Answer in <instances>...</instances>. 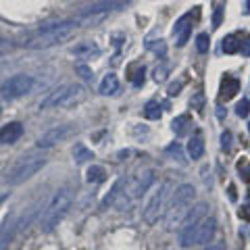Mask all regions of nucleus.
I'll use <instances>...</instances> for the list:
<instances>
[{"mask_svg": "<svg viewBox=\"0 0 250 250\" xmlns=\"http://www.w3.org/2000/svg\"><path fill=\"white\" fill-rule=\"evenodd\" d=\"M21 136H23V125L19 121H13L0 127V144H15Z\"/></svg>", "mask_w": 250, "mask_h": 250, "instance_id": "9d476101", "label": "nucleus"}, {"mask_svg": "<svg viewBox=\"0 0 250 250\" xmlns=\"http://www.w3.org/2000/svg\"><path fill=\"white\" fill-rule=\"evenodd\" d=\"M236 113H238V117H242V119H246V117L250 115V100L248 98L240 100L238 106H236Z\"/></svg>", "mask_w": 250, "mask_h": 250, "instance_id": "5701e85b", "label": "nucleus"}, {"mask_svg": "<svg viewBox=\"0 0 250 250\" xmlns=\"http://www.w3.org/2000/svg\"><path fill=\"white\" fill-rule=\"evenodd\" d=\"M73 159H75V163H85V161L94 159V152L90 150V148H85L83 144H75V148H73Z\"/></svg>", "mask_w": 250, "mask_h": 250, "instance_id": "6ab92c4d", "label": "nucleus"}, {"mask_svg": "<svg viewBox=\"0 0 250 250\" xmlns=\"http://www.w3.org/2000/svg\"><path fill=\"white\" fill-rule=\"evenodd\" d=\"M154 182V175H152V171H146L144 177L140 179V182L134 186V196H142V194L150 188V184Z\"/></svg>", "mask_w": 250, "mask_h": 250, "instance_id": "a211bd4d", "label": "nucleus"}, {"mask_svg": "<svg viewBox=\"0 0 250 250\" xmlns=\"http://www.w3.org/2000/svg\"><path fill=\"white\" fill-rule=\"evenodd\" d=\"M240 90V82L236 80V77H231V75H225V80L221 83V96L225 100H229L236 96V92Z\"/></svg>", "mask_w": 250, "mask_h": 250, "instance_id": "4468645a", "label": "nucleus"}, {"mask_svg": "<svg viewBox=\"0 0 250 250\" xmlns=\"http://www.w3.org/2000/svg\"><path fill=\"white\" fill-rule=\"evenodd\" d=\"M44 165H46V159L42 154H27V156H23L17 165L11 169L9 177H6V184H9V186H19L23 182H27V179L34 177Z\"/></svg>", "mask_w": 250, "mask_h": 250, "instance_id": "39448f33", "label": "nucleus"}, {"mask_svg": "<svg viewBox=\"0 0 250 250\" xmlns=\"http://www.w3.org/2000/svg\"><path fill=\"white\" fill-rule=\"evenodd\" d=\"M221 148L223 150H229L231 148V131H223L221 134Z\"/></svg>", "mask_w": 250, "mask_h": 250, "instance_id": "cd10ccee", "label": "nucleus"}, {"mask_svg": "<svg viewBox=\"0 0 250 250\" xmlns=\"http://www.w3.org/2000/svg\"><path fill=\"white\" fill-rule=\"evenodd\" d=\"M167 152H169V154H175L179 161L186 163V161H184V156H182V148H179V144H177V142H175V144H171V146H167Z\"/></svg>", "mask_w": 250, "mask_h": 250, "instance_id": "c85d7f7f", "label": "nucleus"}, {"mask_svg": "<svg viewBox=\"0 0 250 250\" xmlns=\"http://www.w3.org/2000/svg\"><path fill=\"white\" fill-rule=\"evenodd\" d=\"M71 125H57V127L48 129L44 136H40V140H38V148H52L54 144L62 142L69 134H71Z\"/></svg>", "mask_w": 250, "mask_h": 250, "instance_id": "1a4fd4ad", "label": "nucleus"}, {"mask_svg": "<svg viewBox=\"0 0 250 250\" xmlns=\"http://www.w3.org/2000/svg\"><path fill=\"white\" fill-rule=\"evenodd\" d=\"M208 34H198V38H196V50L200 52V54H205V52H208Z\"/></svg>", "mask_w": 250, "mask_h": 250, "instance_id": "393cba45", "label": "nucleus"}, {"mask_svg": "<svg viewBox=\"0 0 250 250\" xmlns=\"http://www.w3.org/2000/svg\"><path fill=\"white\" fill-rule=\"evenodd\" d=\"M246 6H248V13H250V2H246Z\"/></svg>", "mask_w": 250, "mask_h": 250, "instance_id": "473e14b6", "label": "nucleus"}, {"mask_svg": "<svg viewBox=\"0 0 250 250\" xmlns=\"http://www.w3.org/2000/svg\"><path fill=\"white\" fill-rule=\"evenodd\" d=\"M36 85V80L31 75H25V73H19V75H13L9 80H4L2 85H0V94H2L4 100H15V98H21L29 94L34 90Z\"/></svg>", "mask_w": 250, "mask_h": 250, "instance_id": "423d86ee", "label": "nucleus"}, {"mask_svg": "<svg viewBox=\"0 0 250 250\" xmlns=\"http://www.w3.org/2000/svg\"><path fill=\"white\" fill-rule=\"evenodd\" d=\"M179 88H182V83H173V85H169V96H177V94H179Z\"/></svg>", "mask_w": 250, "mask_h": 250, "instance_id": "7c9ffc66", "label": "nucleus"}, {"mask_svg": "<svg viewBox=\"0 0 250 250\" xmlns=\"http://www.w3.org/2000/svg\"><path fill=\"white\" fill-rule=\"evenodd\" d=\"M119 190H121V182H117V184L113 186L111 194H108V196L103 200V208H106V207H111V205H113V202H115V198L119 196Z\"/></svg>", "mask_w": 250, "mask_h": 250, "instance_id": "b1692460", "label": "nucleus"}, {"mask_svg": "<svg viewBox=\"0 0 250 250\" xmlns=\"http://www.w3.org/2000/svg\"><path fill=\"white\" fill-rule=\"evenodd\" d=\"M188 154L192 156V161H198L202 154H205V142H202L200 134H194L188 142Z\"/></svg>", "mask_w": 250, "mask_h": 250, "instance_id": "ddd939ff", "label": "nucleus"}, {"mask_svg": "<svg viewBox=\"0 0 250 250\" xmlns=\"http://www.w3.org/2000/svg\"><path fill=\"white\" fill-rule=\"evenodd\" d=\"M190 31H192V15L188 13V15H184V17L175 23V27H173V34L177 36V46H179V48L186 46L188 38H190Z\"/></svg>", "mask_w": 250, "mask_h": 250, "instance_id": "9b49d317", "label": "nucleus"}, {"mask_svg": "<svg viewBox=\"0 0 250 250\" xmlns=\"http://www.w3.org/2000/svg\"><path fill=\"white\" fill-rule=\"evenodd\" d=\"M207 208H208V207L205 205V202H200V205H196L194 208L188 210L186 217H184V221L179 223V225H182V229H184V228H194V225H198L202 219L207 217Z\"/></svg>", "mask_w": 250, "mask_h": 250, "instance_id": "f8f14e48", "label": "nucleus"}, {"mask_svg": "<svg viewBox=\"0 0 250 250\" xmlns=\"http://www.w3.org/2000/svg\"><path fill=\"white\" fill-rule=\"evenodd\" d=\"M144 117H146V119H161V106H159V103L150 100V103L146 104V108H144Z\"/></svg>", "mask_w": 250, "mask_h": 250, "instance_id": "412c9836", "label": "nucleus"}, {"mask_svg": "<svg viewBox=\"0 0 250 250\" xmlns=\"http://www.w3.org/2000/svg\"><path fill=\"white\" fill-rule=\"evenodd\" d=\"M77 23L75 21H59V23H46L40 29L36 31L34 36L29 38L27 42H23L27 48L40 50V48H50V46L59 44L62 40H67L69 36L75 31Z\"/></svg>", "mask_w": 250, "mask_h": 250, "instance_id": "f257e3e1", "label": "nucleus"}, {"mask_svg": "<svg viewBox=\"0 0 250 250\" xmlns=\"http://www.w3.org/2000/svg\"><path fill=\"white\" fill-rule=\"evenodd\" d=\"M188 121H190V117H188V115H179L177 119H173L171 127H173V131H175L177 136H182L184 131H186V123H188Z\"/></svg>", "mask_w": 250, "mask_h": 250, "instance_id": "4be33fe9", "label": "nucleus"}, {"mask_svg": "<svg viewBox=\"0 0 250 250\" xmlns=\"http://www.w3.org/2000/svg\"><path fill=\"white\" fill-rule=\"evenodd\" d=\"M169 190H171V182H163L159 190L152 194V198L148 200V205L144 208V221L146 223H156V219H159L163 207H165V200L169 196Z\"/></svg>", "mask_w": 250, "mask_h": 250, "instance_id": "0eeeda50", "label": "nucleus"}, {"mask_svg": "<svg viewBox=\"0 0 250 250\" xmlns=\"http://www.w3.org/2000/svg\"><path fill=\"white\" fill-rule=\"evenodd\" d=\"M117 6H123V2H96V4H90L88 9H85V13H88V15H94V13L104 15V13H108V11L117 9Z\"/></svg>", "mask_w": 250, "mask_h": 250, "instance_id": "f3484780", "label": "nucleus"}, {"mask_svg": "<svg viewBox=\"0 0 250 250\" xmlns=\"http://www.w3.org/2000/svg\"><path fill=\"white\" fill-rule=\"evenodd\" d=\"M4 198H6V196H0V202H2V200H4Z\"/></svg>", "mask_w": 250, "mask_h": 250, "instance_id": "72a5a7b5", "label": "nucleus"}, {"mask_svg": "<svg viewBox=\"0 0 250 250\" xmlns=\"http://www.w3.org/2000/svg\"><path fill=\"white\" fill-rule=\"evenodd\" d=\"M80 94V88L77 85H71V83H65V85H59L57 90H52L48 96H46L42 103H40V108H52V106H65L69 104L71 100Z\"/></svg>", "mask_w": 250, "mask_h": 250, "instance_id": "6e6552de", "label": "nucleus"}, {"mask_svg": "<svg viewBox=\"0 0 250 250\" xmlns=\"http://www.w3.org/2000/svg\"><path fill=\"white\" fill-rule=\"evenodd\" d=\"M221 13H223V9H221V6H219V9L215 11V17H213V25H215V27L221 25Z\"/></svg>", "mask_w": 250, "mask_h": 250, "instance_id": "c756f323", "label": "nucleus"}, {"mask_svg": "<svg viewBox=\"0 0 250 250\" xmlns=\"http://www.w3.org/2000/svg\"><path fill=\"white\" fill-rule=\"evenodd\" d=\"M75 71L80 73V75L83 77V80H92V77H94L92 69H90L88 65H83V62H77V65H75Z\"/></svg>", "mask_w": 250, "mask_h": 250, "instance_id": "a878e982", "label": "nucleus"}, {"mask_svg": "<svg viewBox=\"0 0 250 250\" xmlns=\"http://www.w3.org/2000/svg\"><path fill=\"white\" fill-rule=\"evenodd\" d=\"M240 50H242V42H236V34L228 36V38L223 40V52L233 54V52H240Z\"/></svg>", "mask_w": 250, "mask_h": 250, "instance_id": "aec40b11", "label": "nucleus"}, {"mask_svg": "<svg viewBox=\"0 0 250 250\" xmlns=\"http://www.w3.org/2000/svg\"><path fill=\"white\" fill-rule=\"evenodd\" d=\"M238 171H240V173L244 171V182H250V163L246 159H242L238 163Z\"/></svg>", "mask_w": 250, "mask_h": 250, "instance_id": "bb28decb", "label": "nucleus"}, {"mask_svg": "<svg viewBox=\"0 0 250 250\" xmlns=\"http://www.w3.org/2000/svg\"><path fill=\"white\" fill-rule=\"evenodd\" d=\"M117 90H119V77H117L115 73L104 75V80L100 82V94L108 96V94H115Z\"/></svg>", "mask_w": 250, "mask_h": 250, "instance_id": "2eb2a0df", "label": "nucleus"}, {"mask_svg": "<svg viewBox=\"0 0 250 250\" xmlns=\"http://www.w3.org/2000/svg\"><path fill=\"white\" fill-rule=\"evenodd\" d=\"M194 196H196V190H194L192 184H182L175 190L173 200H171V207H169L167 215H165V223H167L169 229L177 228V225L184 221L186 213L190 210L192 202H194Z\"/></svg>", "mask_w": 250, "mask_h": 250, "instance_id": "7ed1b4c3", "label": "nucleus"}, {"mask_svg": "<svg viewBox=\"0 0 250 250\" xmlns=\"http://www.w3.org/2000/svg\"><path fill=\"white\" fill-rule=\"evenodd\" d=\"M104 177H106V171H104V167H100V165H92L88 171H85V179H88V184H100V182H104Z\"/></svg>", "mask_w": 250, "mask_h": 250, "instance_id": "dca6fc26", "label": "nucleus"}, {"mask_svg": "<svg viewBox=\"0 0 250 250\" xmlns=\"http://www.w3.org/2000/svg\"><path fill=\"white\" fill-rule=\"evenodd\" d=\"M217 231V221L213 217H205L194 228H184L179 231V244L182 248H190L196 244H208Z\"/></svg>", "mask_w": 250, "mask_h": 250, "instance_id": "20e7f679", "label": "nucleus"}, {"mask_svg": "<svg viewBox=\"0 0 250 250\" xmlns=\"http://www.w3.org/2000/svg\"><path fill=\"white\" fill-rule=\"evenodd\" d=\"M71 202H73L71 190H69V188H61V190L50 198L48 207H46V210L42 213L40 229H42L44 233H50V231L59 225L61 219L65 217V213L69 210V207H71Z\"/></svg>", "mask_w": 250, "mask_h": 250, "instance_id": "f03ea898", "label": "nucleus"}, {"mask_svg": "<svg viewBox=\"0 0 250 250\" xmlns=\"http://www.w3.org/2000/svg\"><path fill=\"white\" fill-rule=\"evenodd\" d=\"M202 250H225L221 244H210V246H207V248H202Z\"/></svg>", "mask_w": 250, "mask_h": 250, "instance_id": "2f4dec72", "label": "nucleus"}]
</instances>
